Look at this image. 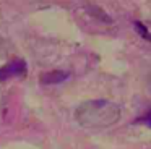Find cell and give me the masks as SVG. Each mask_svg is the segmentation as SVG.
Wrapping results in <instances>:
<instances>
[{
  "label": "cell",
  "mask_w": 151,
  "mask_h": 149,
  "mask_svg": "<svg viewBox=\"0 0 151 149\" xmlns=\"http://www.w3.org/2000/svg\"><path fill=\"white\" fill-rule=\"evenodd\" d=\"M122 109L119 104L106 99L86 100L75 110V120L85 128H107L119 122Z\"/></svg>",
  "instance_id": "1"
},
{
  "label": "cell",
  "mask_w": 151,
  "mask_h": 149,
  "mask_svg": "<svg viewBox=\"0 0 151 149\" xmlns=\"http://www.w3.org/2000/svg\"><path fill=\"white\" fill-rule=\"evenodd\" d=\"M28 73V65L23 58H13L7 65L0 67V81L10 78H24Z\"/></svg>",
  "instance_id": "2"
},
{
  "label": "cell",
  "mask_w": 151,
  "mask_h": 149,
  "mask_svg": "<svg viewBox=\"0 0 151 149\" xmlns=\"http://www.w3.org/2000/svg\"><path fill=\"white\" fill-rule=\"evenodd\" d=\"M70 78V71H65V70H52V71H46V73L39 74V83L41 84H59V83H63L65 80Z\"/></svg>",
  "instance_id": "3"
},
{
  "label": "cell",
  "mask_w": 151,
  "mask_h": 149,
  "mask_svg": "<svg viewBox=\"0 0 151 149\" xmlns=\"http://www.w3.org/2000/svg\"><path fill=\"white\" fill-rule=\"evenodd\" d=\"M133 24H135V29L138 31V34H140L143 39H146V41H150V42H151V32L148 31L146 26H145L143 23H140V21H135Z\"/></svg>",
  "instance_id": "4"
},
{
  "label": "cell",
  "mask_w": 151,
  "mask_h": 149,
  "mask_svg": "<svg viewBox=\"0 0 151 149\" xmlns=\"http://www.w3.org/2000/svg\"><path fill=\"white\" fill-rule=\"evenodd\" d=\"M135 123H141V125H146V126L151 128V109H148L143 115L138 117V118L135 120Z\"/></svg>",
  "instance_id": "5"
},
{
  "label": "cell",
  "mask_w": 151,
  "mask_h": 149,
  "mask_svg": "<svg viewBox=\"0 0 151 149\" xmlns=\"http://www.w3.org/2000/svg\"><path fill=\"white\" fill-rule=\"evenodd\" d=\"M148 91L151 92V74L148 76Z\"/></svg>",
  "instance_id": "6"
}]
</instances>
